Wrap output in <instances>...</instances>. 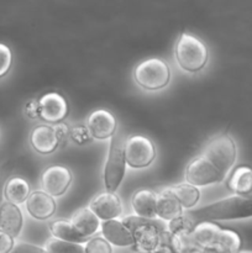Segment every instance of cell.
I'll list each match as a JSON object with an SVG mask.
<instances>
[{
	"instance_id": "6da1fadb",
	"label": "cell",
	"mask_w": 252,
	"mask_h": 253,
	"mask_svg": "<svg viewBox=\"0 0 252 253\" xmlns=\"http://www.w3.org/2000/svg\"><path fill=\"white\" fill-rule=\"evenodd\" d=\"M188 217L194 224L202 221H224L252 217V198L234 195L219 202L211 203L199 209L189 210Z\"/></svg>"
},
{
	"instance_id": "ba28073f",
	"label": "cell",
	"mask_w": 252,
	"mask_h": 253,
	"mask_svg": "<svg viewBox=\"0 0 252 253\" xmlns=\"http://www.w3.org/2000/svg\"><path fill=\"white\" fill-rule=\"evenodd\" d=\"M126 165L132 168L148 167L156 157V148L152 141L142 135H132L124 145Z\"/></svg>"
},
{
	"instance_id": "2e32d148",
	"label": "cell",
	"mask_w": 252,
	"mask_h": 253,
	"mask_svg": "<svg viewBox=\"0 0 252 253\" xmlns=\"http://www.w3.org/2000/svg\"><path fill=\"white\" fill-rule=\"evenodd\" d=\"M101 232L110 245L119 247L133 246V236L131 230L120 220H108L101 224Z\"/></svg>"
},
{
	"instance_id": "7c38bea8",
	"label": "cell",
	"mask_w": 252,
	"mask_h": 253,
	"mask_svg": "<svg viewBox=\"0 0 252 253\" xmlns=\"http://www.w3.org/2000/svg\"><path fill=\"white\" fill-rule=\"evenodd\" d=\"M116 119L110 111L105 109H98L89 115L86 127L90 132L91 137L96 140H106L113 137L116 131Z\"/></svg>"
},
{
	"instance_id": "e0dca14e",
	"label": "cell",
	"mask_w": 252,
	"mask_h": 253,
	"mask_svg": "<svg viewBox=\"0 0 252 253\" xmlns=\"http://www.w3.org/2000/svg\"><path fill=\"white\" fill-rule=\"evenodd\" d=\"M24 217L17 205L4 202L0 205V230L9 234L10 236L17 237L22 230Z\"/></svg>"
},
{
	"instance_id": "3957f363",
	"label": "cell",
	"mask_w": 252,
	"mask_h": 253,
	"mask_svg": "<svg viewBox=\"0 0 252 253\" xmlns=\"http://www.w3.org/2000/svg\"><path fill=\"white\" fill-rule=\"evenodd\" d=\"M124 224L131 230L137 253H150L162 242V234L168 229L157 219H143L140 216H126Z\"/></svg>"
},
{
	"instance_id": "603a6c76",
	"label": "cell",
	"mask_w": 252,
	"mask_h": 253,
	"mask_svg": "<svg viewBox=\"0 0 252 253\" xmlns=\"http://www.w3.org/2000/svg\"><path fill=\"white\" fill-rule=\"evenodd\" d=\"M183 215V208L177 199L166 192H161L158 195L157 203V216L165 221H172Z\"/></svg>"
},
{
	"instance_id": "7a4b0ae2",
	"label": "cell",
	"mask_w": 252,
	"mask_h": 253,
	"mask_svg": "<svg viewBox=\"0 0 252 253\" xmlns=\"http://www.w3.org/2000/svg\"><path fill=\"white\" fill-rule=\"evenodd\" d=\"M194 244L205 252L237 253L241 249V237L237 232L222 229L212 221H202L195 224L189 235Z\"/></svg>"
},
{
	"instance_id": "9c48e42d",
	"label": "cell",
	"mask_w": 252,
	"mask_h": 253,
	"mask_svg": "<svg viewBox=\"0 0 252 253\" xmlns=\"http://www.w3.org/2000/svg\"><path fill=\"white\" fill-rule=\"evenodd\" d=\"M224 178L225 174H222L204 156L194 158L185 169V180L194 187L220 183Z\"/></svg>"
},
{
	"instance_id": "ffe728a7",
	"label": "cell",
	"mask_w": 252,
	"mask_h": 253,
	"mask_svg": "<svg viewBox=\"0 0 252 253\" xmlns=\"http://www.w3.org/2000/svg\"><path fill=\"white\" fill-rule=\"evenodd\" d=\"M227 188L236 195L252 198V168L240 166L227 180Z\"/></svg>"
},
{
	"instance_id": "4316f807",
	"label": "cell",
	"mask_w": 252,
	"mask_h": 253,
	"mask_svg": "<svg viewBox=\"0 0 252 253\" xmlns=\"http://www.w3.org/2000/svg\"><path fill=\"white\" fill-rule=\"evenodd\" d=\"M85 253H113L111 245L104 237H91L84 244Z\"/></svg>"
},
{
	"instance_id": "ac0fdd59",
	"label": "cell",
	"mask_w": 252,
	"mask_h": 253,
	"mask_svg": "<svg viewBox=\"0 0 252 253\" xmlns=\"http://www.w3.org/2000/svg\"><path fill=\"white\" fill-rule=\"evenodd\" d=\"M158 194L150 189L137 190L132 195L131 204L136 215L143 219H156L157 217Z\"/></svg>"
},
{
	"instance_id": "4fadbf2b",
	"label": "cell",
	"mask_w": 252,
	"mask_h": 253,
	"mask_svg": "<svg viewBox=\"0 0 252 253\" xmlns=\"http://www.w3.org/2000/svg\"><path fill=\"white\" fill-rule=\"evenodd\" d=\"M89 209L99 219L108 221V220H115L120 216L123 212V204H121L120 198L115 193L104 192L91 200Z\"/></svg>"
},
{
	"instance_id": "8992f818",
	"label": "cell",
	"mask_w": 252,
	"mask_h": 253,
	"mask_svg": "<svg viewBox=\"0 0 252 253\" xmlns=\"http://www.w3.org/2000/svg\"><path fill=\"white\" fill-rule=\"evenodd\" d=\"M203 156L208 158L222 174L226 175L236 161V145L231 136L220 133L209 141Z\"/></svg>"
},
{
	"instance_id": "4dcf8cb0",
	"label": "cell",
	"mask_w": 252,
	"mask_h": 253,
	"mask_svg": "<svg viewBox=\"0 0 252 253\" xmlns=\"http://www.w3.org/2000/svg\"><path fill=\"white\" fill-rule=\"evenodd\" d=\"M10 253H47L46 250L42 247L36 246V245L27 244V242H19L15 244L14 249Z\"/></svg>"
},
{
	"instance_id": "d4e9b609",
	"label": "cell",
	"mask_w": 252,
	"mask_h": 253,
	"mask_svg": "<svg viewBox=\"0 0 252 253\" xmlns=\"http://www.w3.org/2000/svg\"><path fill=\"white\" fill-rule=\"evenodd\" d=\"M44 250L47 253H85L84 244H74V242L63 241V240L51 237L44 244Z\"/></svg>"
},
{
	"instance_id": "e575fe53",
	"label": "cell",
	"mask_w": 252,
	"mask_h": 253,
	"mask_svg": "<svg viewBox=\"0 0 252 253\" xmlns=\"http://www.w3.org/2000/svg\"><path fill=\"white\" fill-rule=\"evenodd\" d=\"M237 253H252V251H249V250H242V251H241V250H240V251Z\"/></svg>"
},
{
	"instance_id": "d6986e66",
	"label": "cell",
	"mask_w": 252,
	"mask_h": 253,
	"mask_svg": "<svg viewBox=\"0 0 252 253\" xmlns=\"http://www.w3.org/2000/svg\"><path fill=\"white\" fill-rule=\"evenodd\" d=\"M71 222L78 234L86 240L91 239L101 227L100 219L89 209V207L77 210L72 216Z\"/></svg>"
},
{
	"instance_id": "9a60e30c",
	"label": "cell",
	"mask_w": 252,
	"mask_h": 253,
	"mask_svg": "<svg viewBox=\"0 0 252 253\" xmlns=\"http://www.w3.org/2000/svg\"><path fill=\"white\" fill-rule=\"evenodd\" d=\"M26 209L35 219L47 220L56 212V202L53 197L44 193L43 190H36L27 198Z\"/></svg>"
},
{
	"instance_id": "44dd1931",
	"label": "cell",
	"mask_w": 252,
	"mask_h": 253,
	"mask_svg": "<svg viewBox=\"0 0 252 253\" xmlns=\"http://www.w3.org/2000/svg\"><path fill=\"white\" fill-rule=\"evenodd\" d=\"M163 192L174 197L182 205L183 209H190L192 207L197 205L200 199L199 189L189 183H180V184L173 185V187L165 188Z\"/></svg>"
},
{
	"instance_id": "d6a6232c",
	"label": "cell",
	"mask_w": 252,
	"mask_h": 253,
	"mask_svg": "<svg viewBox=\"0 0 252 253\" xmlns=\"http://www.w3.org/2000/svg\"><path fill=\"white\" fill-rule=\"evenodd\" d=\"M26 114L31 119L40 118V110H39V101L31 100L26 105Z\"/></svg>"
},
{
	"instance_id": "7402d4cb",
	"label": "cell",
	"mask_w": 252,
	"mask_h": 253,
	"mask_svg": "<svg viewBox=\"0 0 252 253\" xmlns=\"http://www.w3.org/2000/svg\"><path fill=\"white\" fill-rule=\"evenodd\" d=\"M30 195V185L27 180L21 177H11L4 188V197L6 202L15 205L26 203Z\"/></svg>"
},
{
	"instance_id": "83f0119b",
	"label": "cell",
	"mask_w": 252,
	"mask_h": 253,
	"mask_svg": "<svg viewBox=\"0 0 252 253\" xmlns=\"http://www.w3.org/2000/svg\"><path fill=\"white\" fill-rule=\"evenodd\" d=\"M15 168V163L12 160L6 161L2 165H0V205L2 203V197H4V188L7 180L10 179L12 170Z\"/></svg>"
},
{
	"instance_id": "1f68e13d",
	"label": "cell",
	"mask_w": 252,
	"mask_h": 253,
	"mask_svg": "<svg viewBox=\"0 0 252 253\" xmlns=\"http://www.w3.org/2000/svg\"><path fill=\"white\" fill-rule=\"evenodd\" d=\"M15 246L14 237L0 230V253H10Z\"/></svg>"
},
{
	"instance_id": "8fae6325",
	"label": "cell",
	"mask_w": 252,
	"mask_h": 253,
	"mask_svg": "<svg viewBox=\"0 0 252 253\" xmlns=\"http://www.w3.org/2000/svg\"><path fill=\"white\" fill-rule=\"evenodd\" d=\"M40 118L48 124H59L69 113L66 98L58 93H47L39 100Z\"/></svg>"
},
{
	"instance_id": "5b68a950",
	"label": "cell",
	"mask_w": 252,
	"mask_h": 253,
	"mask_svg": "<svg viewBox=\"0 0 252 253\" xmlns=\"http://www.w3.org/2000/svg\"><path fill=\"white\" fill-rule=\"evenodd\" d=\"M133 79L146 90H158L169 83V67L161 58H147L135 67Z\"/></svg>"
},
{
	"instance_id": "836d02e7",
	"label": "cell",
	"mask_w": 252,
	"mask_h": 253,
	"mask_svg": "<svg viewBox=\"0 0 252 253\" xmlns=\"http://www.w3.org/2000/svg\"><path fill=\"white\" fill-rule=\"evenodd\" d=\"M150 253H177L169 245H166V244H161L160 246L157 247L156 250H153L152 252Z\"/></svg>"
},
{
	"instance_id": "5bb4252c",
	"label": "cell",
	"mask_w": 252,
	"mask_h": 253,
	"mask_svg": "<svg viewBox=\"0 0 252 253\" xmlns=\"http://www.w3.org/2000/svg\"><path fill=\"white\" fill-rule=\"evenodd\" d=\"M30 142L34 150L41 155L52 153L59 146L56 127L47 124L36 126L30 135Z\"/></svg>"
},
{
	"instance_id": "f546056e",
	"label": "cell",
	"mask_w": 252,
	"mask_h": 253,
	"mask_svg": "<svg viewBox=\"0 0 252 253\" xmlns=\"http://www.w3.org/2000/svg\"><path fill=\"white\" fill-rule=\"evenodd\" d=\"M71 137L77 143H79V145H84V143L90 141L91 135L89 132L88 127H84V126H74L71 130Z\"/></svg>"
},
{
	"instance_id": "52a82bcc",
	"label": "cell",
	"mask_w": 252,
	"mask_h": 253,
	"mask_svg": "<svg viewBox=\"0 0 252 253\" xmlns=\"http://www.w3.org/2000/svg\"><path fill=\"white\" fill-rule=\"evenodd\" d=\"M126 160L124 153V145L119 136H113L109 148L108 161L104 168V184H105L106 192L115 193L116 189L120 187L121 182L125 175Z\"/></svg>"
},
{
	"instance_id": "30bf717a",
	"label": "cell",
	"mask_w": 252,
	"mask_h": 253,
	"mask_svg": "<svg viewBox=\"0 0 252 253\" xmlns=\"http://www.w3.org/2000/svg\"><path fill=\"white\" fill-rule=\"evenodd\" d=\"M72 183V173L64 166H51L41 175L42 190L51 197L64 194Z\"/></svg>"
},
{
	"instance_id": "8d00e7d4",
	"label": "cell",
	"mask_w": 252,
	"mask_h": 253,
	"mask_svg": "<svg viewBox=\"0 0 252 253\" xmlns=\"http://www.w3.org/2000/svg\"><path fill=\"white\" fill-rule=\"evenodd\" d=\"M195 253H200V252H195Z\"/></svg>"
},
{
	"instance_id": "277c9868",
	"label": "cell",
	"mask_w": 252,
	"mask_h": 253,
	"mask_svg": "<svg viewBox=\"0 0 252 253\" xmlns=\"http://www.w3.org/2000/svg\"><path fill=\"white\" fill-rule=\"evenodd\" d=\"M175 58L180 68L195 73L205 67L209 58L204 42L188 32H182L175 43Z\"/></svg>"
},
{
	"instance_id": "f1b7e54d",
	"label": "cell",
	"mask_w": 252,
	"mask_h": 253,
	"mask_svg": "<svg viewBox=\"0 0 252 253\" xmlns=\"http://www.w3.org/2000/svg\"><path fill=\"white\" fill-rule=\"evenodd\" d=\"M12 54L9 47L4 43H0V78L6 76L11 68Z\"/></svg>"
},
{
	"instance_id": "cb8c5ba5",
	"label": "cell",
	"mask_w": 252,
	"mask_h": 253,
	"mask_svg": "<svg viewBox=\"0 0 252 253\" xmlns=\"http://www.w3.org/2000/svg\"><path fill=\"white\" fill-rule=\"evenodd\" d=\"M49 231L53 235V237L63 241L74 242V244H85L88 240L78 234L74 229L73 224L67 220H56V221L49 224Z\"/></svg>"
},
{
	"instance_id": "484cf974",
	"label": "cell",
	"mask_w": 252,
	"mask_h": 253,
	"mask_svg": "<svg viewBox=\"0 0 252 253\" xmlns=\"http://www.w3.org/2000/svg\"><path fill=\"white\" fill-rule=\"evenodd\" d=\"M194 222L184 214L168 222V231L172 235H174V236L180 237V239L189 236L193 232V230H194Z\"/></svg>"
},
{
	"instance_id": "d590c367",
	"label": "cell",
	"mask_w": 252,
	"mask_h": 253,
	"mask_svg": "<svg viewBox=\"0 0 252 253\" xmlns=\"http://www.w3.org/2000/svg\"><path fill=\"white\" fill-rule=\"evenodd\" d=\"M204 253H220V252H204Z\"/></svg>"
}]
</instances>
